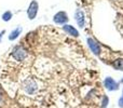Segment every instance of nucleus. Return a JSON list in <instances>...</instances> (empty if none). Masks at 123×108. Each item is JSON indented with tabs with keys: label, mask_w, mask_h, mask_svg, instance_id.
I'll return each mask as SVG.
<instances>
[{
	"label": "nucleus",
	"mask_w": 123,
	"mask_h": 108,
	"mask_svg": "<svg viewBox=\"0 0 123 108\" xmlns=\"http://www.w3.org/2000/svg\"><path fill=\"white\" fill-rule=\"evenodd\" d=\"M109 103V100H108V97L107 96H104V98H103V102H102V108H106L107 106V104Z\"/></svg>",
	"instance_id": "f8f14e48"
},
{
	"label": "nucleus",
	"mask_w": 123,
	"mask_h": 108,
	"mask_svg": "<svg viewBox=\"0 0 123 108\" xmlns=\"http://www.w3.org/2000/svg\"><path fill=\"white\" fill-rule=\"evenodd\" d=\"M87 43H89V47H90V49L92 50V52H93L94 54H96V55H98L100 53V47H99V44H98L97 42H96L94 39H92V38H87Z\"/></svg>",
	"instance_id": "423d86ee"
},
{
	"label": "nucleus",
	"mask_w": 123,
	"mask_h": 108,
	"mask_svg": "<svg viewBox=\"0 0 123 108\" xmlns=\"http://www.w3.org/2000/svg\"><path fill=\"white\" fill-rule=\"evenodd\" d=\"M104 87L106 88L108 91H116V90L119 89L118 82H116L111 77H107V78L104 80Z\"/></svg>",
	"instance_id": "20e7f679"
},
{
	"label": "nucleus",
	"mask_w": 123,
	"mask_h": 108,
	"mask_svg": "<svg viewBox=\"0 0 123 108\" xmlns=\"http://www.w3.org/2000/svg\"><path fill=\"white\" fill-rule=\"evenodd\" d=\"M1 37H2V35H1V32H0V41H1Z\"/></svg>",
	"instance_id": "4468645a"
},
{
	"label": "nucleus",
	"mask_w": 123,
	"mask_h": 108,
	"mask_svg": "<svg viewBox=\"0 0 123 108\" xmlns=\"http://www.w3.org/2000/svg\"><path fill=\"white\" fill-rule=\"evenodd\" d=\"M119 106L120 107H123V96L119 100Z\"/></svg>",
	"instance_id": "ddd939ff"
},
{
	"label": "nucleus",
	"mask_w": 123,
	"mask_h": 108,
	"mask_svg": "<svg viewBox=\"0 0 123 108\" xmlns=\"http://www.w3.org/2000/svg\"><path fill=\"white\" fill-rule=\"evenodd\" d=\"M121 82H122V83H123V78H122V80H121Z\"/></svg>",
	"instance_id": "2eb2a0df"
},
{
	"label": "nucleus",
	"mask_w": 123,
	"mask_h": 108,
	"mask_svg": "<svg viewBox=\"0 0 123 108\" xmlns=\"http://www.w3.org/2000/svg\"><path fill=\"white\" fill-rule=\"evenodd\" d=\"M24 89H25V91L27 92V93H34L35 91L37 90V84L35 83V81L32 80H27L24 82Z\"/></svg>",
	"instance_id": "0eeeda50"
},
{
	"label": "nucleus",
	"mask_w": 123,
	"mask_h": 108,
	"mask_svg": "<svg viewBox=\"0 0 123 108\" xmlns=\"http://www.w3.org/2000/svg\"><path fill=\"white\" fill-rule=\"evenodd\" d=\"M0 101H1V96H0Z\"/></svg>",
	"instance_id": "dca6fc26"
},
{
	"label": "nucleus",
	"mask_w": 123,
	"mask_h": 108,
	"mask_svg": "<svg viewBox=\"0 0 123 108\" xmlns=\"http://www.w3.org/2000/svg\"><path fill=\"white\" fill-rule=\"evenodd\" d=\"M69 21L68 19V15L66 12L64 11H61V12H57L55 15L53 16V22L55 24H60V25H65L67 22Z\"/></svg>",
	"instance_id": "7ed1b4c3"
},
{
	"label": "nucleus",
	"mask_w": 123,
	"mask_h": 108,
	"mask_svg": "<svg viewBox=\"0 0 123 108\" xmlns=\"http://www.w3.org/2000/svg\"><path fill=\"white\" fill-rule=\"evenodd\" d=\"M74 19L76 22L78 23V25L80 27H84V23H85V17H84V12L81 9H78L74 13Z\"/></svg>",
	"instance_id": "39448f33"
},
{
	"label": "nucleus",
	"mask_w": 123,
	"mask_h": 108,
	"mask_svg": "<svg viewBox=\"0 0 123 108\" xmlns=\"http://www.w3.org/2000/svg\"><path fill=\"white\" fill-rule=\"evenodd\" d=\"M22 30H23V28H22L21 26H18V27H16L14 30H12L11 34L9 35V40L13 41V40H15V39H17L19 37V35L22 34Z\"/></svg>",
	"instance_id": "1a4fd4ad"
},
{
	"label": "nucleus",
	"mask_w": 123,
	"mask_h": 108,
	"mask_svg": "<svg viewBox=\"0 0 123 108\" xmlns=\"http://www.w3.org/2000/svg\"><path fill=\"white\" fill-rule=\"evenodd\" d=\"M1 17L4 22H9L11 19H12V12H11V11H6V12L2 14Z\"/></svg>",
	"instance_id": "9b49d317"
},
{
	"label": "nucleus",
	"mask_w": 123,
	"mask_h": 108,
	"mask_svg": "<svg viewBox=\"0 0 123 108\" xmlns=\"http://www.w3.org/2000/svg\"><path fill=\"white\" fill-rule=\"evenodd\" d=\"M38 10H39V4L36 0H32L29 3L27 9V16L29 19H35L37 17V14H38Z\"/></svg>",
	"instance_id": "f03ea898"
},
{
	"label": "nucleus",
	"mask_w": 123,
	"mask_h": 108,
	"mask_svg": "<svg viewBox=\"0 0 123 108\" xmlns=\"http://www.w3.org/2000/svg\"><path fill=\"white\" fill-rule=\"evenodd\" d=\"M12 57L17 62H23L27 58L28 53L26 51V49L22 45H16L14 49L12 50Z\"/></svg>",
	"instance_id": "f257e3e1"
},
{
	"label": "nucleus",
	"mask_w": 123,
	"mask_h": 108,
	"mask_svg": "<svg viewBox=\"0 0 123 108\" xmlns=\"http://www.w3.org/2000/svg\"><path fill=\"white\" fill-rule=\"evenodd\" d=\"M112 66L116 68V69H119V70H123V58H119V59H116L115 62L112 63Z\"/></svg>",
	"instance_id": "9d476101"
},
{
	"label": "nucleus",
	"mask_w": 123,
	"mask_h": 108,
	"mask_svg": "<svg viewBox=\"0 0 123 108\" xmlns=\"http://www.w3.org/2000/svg\"><path fill=\"white\" fill-rule=\"evenodd\" d=\"M63 29H64V32H65L66 34L70 35V36H72V37H78L79 36V32L71 25L65 24V25L63 26Z\"/></svg>",
	"instance_id": "6e6552de"
}]
</instances>
